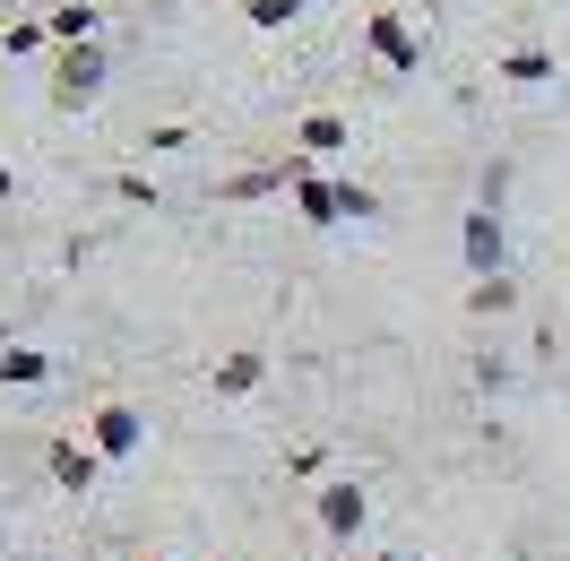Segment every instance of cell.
Masks as SVG:
<instances>
[{
	"label": "cell",
	"mask_w": 570,
	"mask_h": 561,
	"mask_svg": "<svg viewBox=\"0 0 570 561\" xmlns=\"http://www.w3.org/2000/svg\"><path fill=\"white\" fill-rule=\"evenodd\" d=\"M96 87H105V43H61L52 52V105L78 112V105H96Z\"/></svg>",
	"instance_id": "1"
},
{
	"label": "cell",
	"mask_w": 570,
	"mask_h": 561,
	"mask_svg": "<svg viewBox=\"0 0 570 561\" xmlns=\"http://www.w3.org/2000/svg\"><path fill=\"white\" fill-rule=\"evenodd\" d=\"M363 36H372V52H381L397 78H415V70H424V43L406 36V18H397V9H372V27H363Z\"/></svg>",
	"instance_id": "2"
},
{
	"label": "cell",
	"mask_w": 570,
	"mask_h": 561,
	"mask_svg": "<svg viewBox=\"0 0 570 561\" xmlns=\"http://www.w3.org/2000/svg\"><path fill=\"white\" fill-rule=\"evenodd\" d=\"M87 441H96V457H130V450L147 441V423H139V406H96Z\"/></svg>",
	"instance_id": "3"
},
{
	"label": "cell",
	"mask_w": 570,
	"mask_h": 561,
	"mask_svg": "<svg viewBox=\"0 0 570 561\" xmlns=\"http://www.w3.org/2000/svg\"><path fill=\"white\" fill-rule=\"evenodd\" d=\"M43 466H52V484H61V492H96V466H105V457H96V441H52Z\"/></svg>",
	"instance_id": "4"
},
{
	"label": "cell",
	"mask_w": 570,
	"mask_h": 561,
	"mask_svg": "<svg viewBox=\"0 0 570 561\" xmlns=\"http://www.w3.org/2000/svg\"><path fill=\"white\" fill-rule=\"evenodd\" d=\"M312 510H321V535H337V544H346V535L372 519V501H363L355 484H321V501H312Z\"/></svg>",
	"instance_id": "5"
},
{
	"label": "cell",
	"mask_w": 570,
	"mask_h": 561,
	"mask_svg": "<svg viewBox=\"0 0 570 561\" xmlns=\"http://www.w3.org/2000/svg\"><path fill=\"white\" fill-rule=\"evenodd\" d=\"M466 268H475V277H501V216L493 208L466 216Z\"/></svg>",
	"instance_id": "6"
},
{
	"label": "cell",
	"mask_w": 570,
	"mask_h": 561,
	"mask_svg": "<svg viewBox=\"0 0 570 561\" xmlns=\"http://www.w3.org/2000/svg\"><path fill=\"white\" fill-rule=\"evenodd\" d=\"M294 208H303V225H337V216H346V199H337V181L303 174V181H294Z\"/></svg>",
	"instance_id": "7"
},
{
	"label": "cell",
	"mask_w": 570,
	"mask_h": 561,
	"mask_svg": "<svg viewBox=\"0 0 570 561\" xmlns=\"http://www.w3.org/2000/svg\"><path fill=\"white\" fill-rule=\"evenodd\" d=\"M259 372H268V363H259V354H225V363H216V397H250V388H259Z\"/></svg>",
	"instance_id": "8"
},
{
	"label": "cell",
	"mask_w": 570,
	"mask_h": 561,
	"mask_svg": "<svg viewBox=\"0 0 570 561\" xmlns=\"http://www.w3.org/2000/svg\"><path fill=\"white\" fill-rule=\"evenodd\" d=\"M294 147H303V156H328V147H346V121H337V112H303Z\"/></svg>",
	"instance_id": "9"
},
{
	"label": "cell",
	"mask_w": 570,
	"mask_h": 561,
	"mask_svg": "<svg viewBox=\"0 0 570 561\" xmlns=\"http://www.w3.org/2000/svg\"><path fill=\"white\" fill-rule=\"evenodd\" d=\"M43 372H52V363H43V354H27V346H0V381H18V388H36Z\"/></svg>",
	"instance_id": "10"
},
{
	"label": "cell",
	"mask_w": 570,
	"mask_h": 561,
	"mask_svg": "<svg viewBox=\"0 0 570 561\" xmlns=\"http://www.w3.org/2000/svg\"><path fill=\"white\" fill-rule=\"evenodd\" d=\"M510 303H519L510 277H475V294H466V312H510Z\"/></svg>",
	"instance_id": "11"
},
{
	"label": "cell",
	"mask_w": 570,
	"mask_h": 561,
	"mask_svg": "<svg viewBox=\"0 0 570 561\" xmlns=\"http://www.w3.org/2000/svg\"><path fill=\"white\" fill-rule=\"evenodd\" d=\"M553 70V61H544V52H510V61H501V78H519V87H535V78Z\"/></svg>",
	"instance_id": "12"
},
{
	"label": "cell",
	"mask_w": 570,
	"mask_h": 561,
	"mask_svg": "<svg viewBox=\"0 0 570 561\" xmlns=\"http://www.w3.org/2000/svg\"><path fill=\"white\" fill-rule=\"evenodd\" d=\"M243 9H250V27H285V18L303 9V0H243Z\"/></svg>",
	"instance_id": "13"
},
{
	"label": "cell",
	"mask_w": 570,
	"mask_h": 561,
	"mask_svg": "<svg viewBox=\"0 0 570 561\" xmlns=\"http://www.w3.org/2000/svg\"><path fill=\"white\" fill-rule=\"evenodd\" d=\"M0 199H9V165H0Z\"/></svg>",
	"instance_id": "14"
},
{
	"label": "cell",
	"mask_w": 570,
	"mask_h": 561,
	"mask_svg": "<svg viewBox=\"0 0 570 561\" xmlns=\"http://www.w3.org/2000/svg\"><path fill=\"white\" fill-rule=\"evenodd\" d=\"M0 346H9V319H0Z\"/></svg>",
	"instance_id": "15"
},
{
	"label": "cell",
	"mask_w": 570,
	"mask_h": 561,
	"mask_svg": "<svg viewBox=\"0 0 570 561\" xmlns=\"http://www.w3.org/2000/svg\"><path fill=\"white\" fill-rule=\"evenodd\" d=\"M381 561H406V553H381Z\"/></svg>",
	"instance_id": "16"
}]
</instances>
